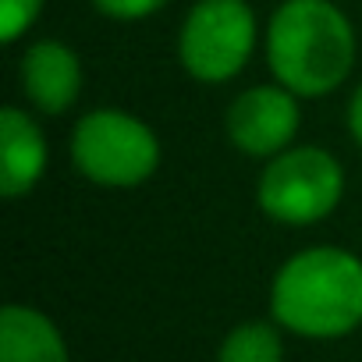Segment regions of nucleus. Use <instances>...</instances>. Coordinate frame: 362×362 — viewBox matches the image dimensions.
<instances>
[{"label": "nucleus", "mask_w": 362, "mask_h": 362, "mask_svg": "<svg viewBox=\"0 0 362 362\" xmlns=\"http://www.w3.org/2000/svg\"><path fill=\"white\" fill-rule=\"evenodd\" d=\"M298 132V100L288 86L245 89L228 110V139L249 156H277Z\"/></svg>", "instance_id": "obj_6"}, {"label": "nucleus", "mask_w": 362, "mask_h": 362, "mask_svg": "<svg viewBox=\"0 0 362 362\" xmlns=\"http://www.w3.org/2000/svg\"><path fill=\"white\" fill-rule=\"evenodd\" d=\"M96 11H103L107 18H121V22H132V18H146L153 11H160L167 0H93Z\"/></svg>", "instance_id": "obj_12"}, {"label": "nucleus", "mask_w": 362, "mask_h": 362, "mask_svg": "<svg viewBox=\"0 0 362 362\" xmlns=\"http://www.w3.org/2000/svg\"><path fill=\"white\" fill-rule=\"evenodd\" d=\"M22 89L43 114H64L82 93V64L71 47L43 40L22 57Z\"/></svg>", "instance_id": "obj_7"}, {"label": "nucleus", "mask_w": 362, "mask_h": 362, "mask_svg": "<svg viewBox=\"0 0 362 362\" xmlns=\"http://www.w3.org/2000/svg\"><path fill=\"white\" fill-rule=\"evenodd\" d=\"M40 8L43 0H0V40L4 43L22 40L40 18Z\"/></svg>", "instance_id": "obj_11"}, {"label": "nucleus", "mask_w": 362, "mask_h": 362, "mask_svg": "<svg viewBox=\"0 0 362 362\" xmlns=\"http://www.w3.org/2000/svg\"><path fill=\"white\" fill-rule=\"evenodd\" d=\"M47 170V139L40 124L18 110H0V192L4 199H22L36 189Z\"/></svg>", "instance_id": "obj_8"}, {"label": "nucleus", "mask_w": 362, "mask_h": 362, "mask_svg": "<svg viewBox=\"0 0 362 362\" xmlns=\"http://www.w3.org/2000/svg\"><path fill=\"white\" fill-rule=\"evenodd\" d=\"M0 362H68V344L50 316L29 305L0 313Z\"/></svg>", "instance_id": "obj_9"}, {"label": "nucleus", "mask_w": 362, "mask_h": 362, "mask_svg": "<svg viewBox=\"0 0 362 362\" xmlns=\"http://www.w3.org/2000/svg\"><path fill=\"white\" fill-rule=\"evenodd\" d=\"M217 362H284V344L274 323H238L217 348Z\"/></svg>", "instance_id": "obj_10"}, {"label": "nucleus", "mask_w": 362, "mask_h": 362, "mask_svg": "<svg viewBox=\"0 0 362 362\" xmlns=\"http://www.w3.org/2000/svg\"><path fill=\"white\" fill-rule=\"evenodd\" d=\"M274 323L298 337H344L362 327V259L337 245L291 256L270 284Z\"/></svg>", "instance_id": "obj_1"}, {"label": "nucleus", "mask_w": 362, "mask_h": 362, "mask_svg": "<svg viewBox=\"0 0 362 362\" xmlns=\"http://www.w3.org/2000/svg\"><path fill=\"white\" fill-rule=\"evenodd\" d=\"M267 61L295 96H327L355 64V33L330 0H284L267 25Z\"/></svg>", "instance_id": "obj_2"}, {"label": "nucleus", "mask_w": 362, "mask_h": 362, "mask_svg": "<svg viewBox=\"0 0 362 362\" xmlns=\"http://www.w3.org/2000/svg\"><path fill=\"white\" fill-rule=\"evenodd\" d=\"M256 47V15L245 0H199L181 25L177 54L185 71L199 82L235 78Z\"/></svg>", "instance_id": "obj_5"}, {"label": "nucleus", "mask_w": 362, "mask_h": 362, "mask_svg": "<svg viewBox=\"0 0 362 362\" xmlns=\"http://www.w3.org/2000/svg\"><path fill=\"white\" fill-rule=\"evenodd\" d=\"M344 196L341 163L316 146H288L270 156L259 177V210L288 228H305L337 210Z\"/></svg>", "instance_id": "obj_4"}, {"label": "nucleus", "mask_w": 362, "mask_h": 362, "mask_svg": "<svg viewBox=\"0 0 362 362\" xmlns=\"http://www.w3.org/2000/svg\"><path fill=\"white\" fill-rule=\"evenodd\" d=\"M348 128H351V139L362 146V86L351 93V103H348Z\"/></svg>", "instance_id": "obj_13"}, {"label": "nucleus", "mask_w": 362, "mask_h": 362, "mask_svg": "<svg viewBox=\"0 0 362 362\" xmlns=\"http://www.w3.org/2000/svg\"><path fill=\"white\" fill-rule=\"evenodd\" d=\"M71 163L82 177L107 189H132L156 170L160 142L149 124L124 110H89L71 132Z\"/></svg>", "instance_id": "obj_3"}]
</instances>
